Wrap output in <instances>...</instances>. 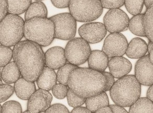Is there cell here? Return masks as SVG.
Listing matches in <instances>:
<instances>
[{"instance_id":"cell-22","label":"cell","mask_w":153,"mask_h":113,"mask_svg":"<svg viewBox=\"0 0 153 113\" xmlns=\"http://www.w3.org/2000/svg\"><path fill=\"white\" fill-rule=\"evenodd\" d=\"M48 11L44 3L37 1L30 5L25 14V20L27 21L34 17L47 18Z\"/></svg>"},{"instance_id":"cell-11","label":"cell","mask_w":153,"mask_h":113,"mask_svg":"<svg viewBox=\"0 0 153 113\" xmlns=\"http://www.w3.org/2000/svg\"><path fill=\"white\" fill-rule=\"evenodd\" d=\"M82 38L89 44H96L103 39L107 32L106 27L101 23H89L83 24L78 30Z\"/></svg>"},{"instance_id":"cell-41","label":"cell","mask_w":153,"mask_h":113,"mask_svg":"<svg viewBox=\"0 0 153 113\" xmlns=\"http://www.w3.org/2000/svg\"><path fill=\"white\" fill-rule=\"evenodd\" d=\"M94 113H113V112L110 107L108 106L100 109Z\"/></svg>"},{"instance_id":"cell-40","label":"cell","mask_w":153,"mask_h":113,"mask_svg":"<svg viewBox=\"0 0 153 113\" xmlns=\"http://www.w3.org/2000/svg\"><path fill=\"white\" fill-rule=\"evenodd\" d=\"M71 113H93L87 107L79 106L74 108Z\"/></svg>"},{"instance_id":"cell-42","label":"cell","mask_w":153,"mask_h":113,"mask_svg":"<svg viewBox=\"0 0 153 113\" xmlns=\"http://www.w3.org/2000/svg\"><path fill=\"white\" fill-rule=\"evenodd\" d=\"M147 97L153 102V84L151 85L147 90Z\"/></svg>"},{"instance_id":"cell-3","label":"cell","mask_w":153,"mask_h":113,"mask_svg":"<svg viewBox=\"0 0 153 113\" xmlns=\"http://www.w3.org/2000/svg\"><path fill=\"white\" fill-rule=\"evenodd\" d=\"M141 84L133 75H127L115 82L110 90L111 97L117 105L130 107L140 97Z\"/></svg>"},{"instance_id":"cell-32","label":"cell","mask_w":153,"mask_h":113,"mask_svg":"<svg viewBox=\"0 0 153 113\" xmlns=\"http://www.w3.org/2000/svg\"><path fill=\"white\" fill-rule=\"evenodd\" d=\"M69 88L67 86L62 84H56L52 89L53 96L59 100H62L67 97Z\"/></svg>"},{"instance_id":"cell-38","label":"cell","mask_w":153,"mask_h":113,"mask_svg":"<svg viewBox=\"0 0 153 113\" xmlns=\"http://www.w3.org/2000/svg\"><path fill=\"white\" fill-rule=\"evenodd\" d=\"M51 3L54 7L59 9L69 7L70 0H51Z\"/></svg>"},{"instance_id":"cell-43","label":"cell","mask_w":153,"mask_h":113,"mask_svg":"<svg viewBox=\"0 0 153 113\" xmlns=\"http://www.w3.org/2000/svg\"><path fill=\"white\" fill-rule=\"evenodd\" d=\"M144 4L147 9L153 5V0H144Z\"/></svg>"},{"instance_id":"cell-45","label":"cell","mask_w":153,"mask_h":113,"mask_svg":"<svg viewBox=\"0 0 153 113\" xmlns=\"http://www.w3.org/2000/svg\"><path fill=\"white\" fill-rule=\"evenodd\" d=\"M149 59L152 64H153V49L152 50L149 52Z\"/></svg>"},{"instance_id":"cell-13","label":"cell","mask_w":153,"mask_h":113,"mask_svg":"<svg viewBox=\"0 0 153 113\" xmlns=\"http://www.w3.org/2000/svg\"><path fill=\"white\" fill-rule=\"evenodd\" d=\"M135 76L142 85L151 86L153 84V64L149 55H145L136 62Z\"/></svg>"},{"instance_id":"cell-44","label":"cell","mask_w":153,"mask_h":113,"mask_svg":"<svg viewBox=\"0 0 153 113\" xmlns=\"http://www.w3.org/2000/svg\"><path fill=\"white\" fill-rule=\"evenodd\" d=\"M153 49V42L149 41V42L148 45V51L149 52L150 51Z\"/></svg>"},{"instance_id":"cell-9","label":"cell","mask_w":153,"mask_h":113,"mask_svg":"<svg viewBox=\"0 0 153 113\" xmlns=\"http://www.w3.org/2000/svg\"><path fill=\"white\" fill-rule=\"evenodd\" d=\"M129 21L128 15L119 9L109 10L103 18L106 30L111 33H119L127 30Z\"/></svg>"},{"instance_id":"cell-23","label":"cell","mask_w":153,"mask_h":113,"mask_svg":"<svg viewBox=\"0 0 153 113\" xmlns=\"http://www.w3.org/2000/svg\"><path fill=\"white\" fill-rule=\"evenodd\" d=\"M128 113H153V102L147 97H141L130 106Z\"/></svg>"},{"instance_id":"cell-21","label":"cell","mask_w":153,"mask_h":113,"mask_svg":"<svg viewBox=\"0 0 153 113\" xmlns=\"http://www.w3.org/2000/svg\"><path fill=\"white\" fill-rule=\"evenodd\" d=\"M21 73L15 62H10L3 67L1 78L7 84L14 83L21 78Z\"/></svg>"},{"instance_id":"cell-1","label":"cell","mask_w":153,"mask_h":113,"mask_svg":"<svg viewBox=\"0 0 153 113\" xmlns=\"http://www.w3.org/2000/svg\"><path fill=\"white\" fill-rule=\"evenodd\" d=\"M13 59L27 81H36L45 67V56L41 46L31 41H21L13 48Z\"/></svg>"},{"instance_id":"cell-8","label":"cell","mask_w":153,"mask_h":113,"mask_svg":"<svg viewBox=\"0 0 153 113\" xmlns=\"http://www.w3.org/2000/svg\"><path fill=\"white\" fill-rule=\"evenodd\" d=\"M55 24V38L71 40L74 38L76 30V20L70 13L58 14L49 18Z\"/></svg>"},{"instance_id":"cell-37","label":"cell","mask_w":153,"mask_h":113,"mask_svg":"<svg viewBox=\"0 0 153 113\" xmlns=\"http://www.w3.org/2000/svg\"><path fill=\"white\" fill-rule=\"evenodd\" d=\"M1 6V14H0V21H2L7 14L8 13V3L7 0H0Z\"/></svg>"},{"instance_id":"cell-28","label":"cell","mask_w":153,"mask_h":113,"mask_svg":"<svg viewBox=\"0 0 153 113\" xmlns=\"http://www.w3.org/2000/svg\"><path fill=\"white\" fill-rule=\"evenodd\" d=\"M144 0H125V5L128 12L133 15L140 14L142 11Z\"/></svg>"},{"instance_id":"cell-2","label":"cell","mask_w":153,"mask_h":113,"mask_svg":"<svg viewBox=\"0 0 153 113\" xmlns=\"http://www.w3.org/2000/svg\"><path fill=\"white\" fill-rule=\"evenodd\" d=\"M106 84L102 72L79 67L70 73L68 81V87L74 94L86 98L104 91Z\"/></svg>"},{"instance_id":"cell-14","label":"cell","mask_w":153,"mask_h":113,"mask_svg":"<svg viewBox=\"0 0 153 113\" xmlns=\"http://www.w3.org/2000/svg\"><path fill=\"white\" fill-rule=\"evenodd\" d=\"M45 65L53 70H58L66 64L67 59L65 49L61 47H52L46 53Z\"/></svg>"},{"instance_id":"cell-18","label":"cell","mask_w":153,"mask_h":113,"mask_svg":"<svg viewBox=\"0 0 153 113\" xmlns=\"http://www.w3.org/2000/svg\"><path fill=\"white\" fill-rule=\"evenodd\" d=\"M14 89L17 97L23 100H28L36 91L34 82L27 81L23 77L15 82Z\"/></svg>"},{"instance_id":"cell-46","label":"cell","mask_w":153,"mask_h":113,"mask_svg":"<svg viewBox=\"0 0 153 113\" xmlns=\"http://www.w3.org/2000/svg\"><path fill=\"white\" fill-rule=\"evenodd\" d=\"M23 113H30V112H29V111H25V112H24Z\"/></svg>"},{"instance_id":"cell-47","label":"cell","mask_w":153,"mask_h":113,"mask_svg":"<svg viewBox=\"0 0 153 113\" xmlns=\"http://www.w3.org/2000/svg\"><path fill=\"white\" fill-rule=\"evenodd\" d=\"M35 1H42V0H35Z\"/></svg>"},{"instance_id":"cell-29","label":"cell","mask_w":153,"mask_h":113,"mask_svg":"<svg viewBox=\"0 0 153 113\" xmlns=\"http://www.w3.org/2000/svg\"><path fill=\"white\" fill-rule=\"evenodd\" d=\"M13 58V51L10 47L1 45L0 47V66L4 67Z\"/></svg>"},{"instance_id":"cell-24","label":"cell","mask_w":153,"mask_h":113,"mask_svg":"<svg viewBox=\"0 0 153 113\" xmlns=\"http://www.w3.org/2000/svg\"><path fill=\"white\" fill-rule=\"evenodd\" d=\"M8 3V13L20 15L27 10L32 4V0H7Z\"/></svg>"},{"instance_id":"cell-34","label":"cell","mask_w":153,"mask_h":113,"mask_svg":"<svg viewBox=\"0 0 153 113\" xmlns=\"http://www.w3.org/2000/svg\"><path fill=\"white\" fill-rule=\"evenodd\" d=\"M103 8L117 9L125 4V0H100Z\"/></svg>"},{"instance_id":"cell-36","label":"cell","mask_w":153,"mask_h":113,"mask_svg":"<svg viewBox=\"0 0 153 113\" xmlns=\"http://www.w3.org/2000/svg\"><path fill=\"white\" fill-rule=\"evenodd\" d=\"M102 73L106 78V86L105 88L104 92H106V91H110L113 86V84H114V77L112 75L110 72L104 71L103 72H102Z\"/></svg>"},{"instance_id":"cell-20","label":"cell","mask_w":153,"mask_h":113,"mask_svg":"<svg viewBox=\"0 0 153 113\" xmlns=\"http://www.w3.org/2000/svg\"><path fill=\"white\" fill-rule=\"evenodd\" d=\"M85 103L86 107L94 113L100 109L108 106L109 100L106 93L103 91L96 96L87 98Z\"/></svg>"},{"instance_id":"cell-30","label":"cell","mask_w":153,"mask_h":113,"mask_svg":"<svg viewBox=\"0 0 153 113\" xmlns=\"http://www.w3.org/2000/svg\"><path fill=\"white\" fill-rule=\"evenodd\" d=\"M1 113H22L21 105L15 100H10L2 106Z\"/></svg>"},{"instance_id":"cell-6","label":"cell","mask_w":153,"mask_h":113,"mask_svg":"<svg viewBox=\"0 0 153 113\" xmlns=\"http://www.w3.org/2000/svg\"><path fill=\"white\" fill-rule=\"evenodd\" d=\"M69 9L74 19L80 22L94 21L103 12L100 0H70Z\"/></svg>"},{"instance_id":"cell-10","label":"cell","mask_w":153,"mask_h":113,"mask_svg":"<svg viewBox=\"0 0 153 113\" xmlns=\"http://www.w3.org/2000/svg\"><path fill=\"white\" fill-rule=\"evenodd\" d=\"M128 41L121 33H111L104 41L102 51L109 58L121 57L126 53L128 49Z\"/></svg>"},{"instance_id":"cell-25","label":"cell","mask_w":153,"mask_h":113,"mask_svg":"<svg viewBox=\"0 0 153 113\" xmlns=\"http://www.w3.org/2000/svg\"><path fill=\"white\" fill-rule=\"evenodd\" d=\"M144 17V14H140L134 15L131 19H130L128 28L133 34L138 36H146L143 24Z\"/></svg>"},{"instance_id":"cell-5","label":"cell","mask_w":153,"mask_h":113,"mask_svg":"<svg viewBox=\"0 0 153 113\" xmlns=\"http://www.w3.org/2000/svg\"><path fill=\"white\" fill-rule=\"evenodd\" d=\"M24 24L23 19L19 15L8 14L1 21V45L10 47L20 42L24 36Z\"/></svg>"},{"instance_id":"cell-17","label":"cell","mask_w":153,"mask_h":113,"mask_svg":"<svg viewBox=\"0 0 153 113\" xmlns=\"http://www.w3.org/2000/svg\"><path fill=\"white\" fill-rule=\"evenodd\" d=\"M108 58L103 51L93 50L88 60L89 67L94 70L103 72L108 66Z\"/></svg>"},{"instance_id":"cell-26","label":"cell","mask_w":153,"mask_h":113,"mask_svg":"<svg viewBox=\"0 0 153 113\" xmlns=\"http://www.w3.org/2000/svg\"><path fill=\"white\" fill-rule=\"evenodd\" d=\"M143 24L147 37L153 42V5L147 9L144 14Z\"/></svg>"},{"instance_id":"cell-31","label":"cell","mask_w":153,"mask_h":113,"mask_svg":"<svg viewBox=\"0 0 153 113\" xmlns=\"http://www.w3.org/2000/svg\"><path fill=\"white\" fill-rule=\"evenodd\" d=\"M67 98L69 105L72 107H77L81 106L83 104H85L86 101V98H84L82 97L77 95L74 94L71 90L68 91V94L67 95Z\"/></svg>"},{"instance_id":"cell-7","label":"cell","mask_w":153,"mask_h":113,"mask_svg":"<svg viewBox=\"0 0 153 113\" xmlns=\"http://www.w3.org/2000/svg\"><path fill=\"white\" fill-rule=\"evenodd\" d=\"M66 59L69 64L78 66L85 64L91 52L89 43L82 38L70 40L65 49Z\"/></svg>"},{"instance_id":"cell-33","label":"cell","mask_w":153,"mask_h":113,"mask_svg":"<svg viewBox=\"0 0 153 113\" xmlns=\"http://www.w3.org/2000/svg\"><path fill=\"white\" fill-rule=\"evenodd\" d=\"M15 92V89L9 84H1L0 86V102L6 101Z\"/></svg>"},{"instance_id":"cell-4","label":"cell","mask_w":153,"mask_h":113,"mask_svg":"<svg viewBox=\"0 0 153 113\" xmlns=\"http://www.w3.org/2000/svg\"><path fill=\"white\" fill-rule=\"evenodd\" d=\"M24 37L41 46H48L55 38V24L50 18H32L25 22Z\"/></svg>"},{"instance_id":"cell-15","label":"cell","mask_w":153,"mask_h":113,"mask_svg":"<svg viewBox=\"0 0 153 113\" xmlns=\"http://www.w3.org/2000/svg\"><path fill=\"white\" fill-rule=\"evenodd\" d=\"M110 72L117 79L125 77L132 70V65L129 60L123 57H115L108 61Z\"/></svg>"},{"instance_id":"cell-35","label":"cell","mask_w":153,"mask_h":113,"mask_svg":"<svg viewBox=\"0 0 153 113\" xmlns=\"http://www.w3.org/2000/svg\"><path fill=\"white\" fill-rule=\"evenodd\" d=\"M45 113H70L68 109L62 104L52 105L45 111Z\"/></svg>"},{"instance_id":"cell-16","label":"cell","mask_w":153,"mask_h":113,"mask_svg":"<svg viewBox=\"0 0 153 113\" xmlns=\"http://www.w3.org/2000/svg\"><path fill=\"white\" fill-rule=\"evenodd\" d=\"M57 81V74L53 69L46 66L36 80L38 88L49 91L52 90Z\"/></svg>"},{"instance_id":"cell-12","label":"cell","mask_w":153,"mask_h":113,"mask_svg":"<svg viewBox=\"0 0 153 113\" xmlns=\"http://www.w3.org/2000/svg\"><path fill=\"white\" fill-rule=\"evenodd\" d=\"M53 96L48 91L39 89L28 100V111L32 113H40L46 111L51 105Z\"/></svg>"},{"instance_id":"cell-19","label":"cell","mask_w":153,"mask_h":113,"mask_svg":"<svg viewBox=\"0 0 153 113\" xmlns=\"http://www.w3.org/2000/svg\"><path fill=\"white\" fill-rule=\"evenodd\" d=\"M148 51V45L143 39L135 38L128 45L126 55L131 59H140L146 55Z\"/></svg>"},{"instance_id":"cell-27","label":"cell","mask_w":153,"mask_h":113,"mask_svg":"<svg viewBox=\"0 0 153 113\" xmlns=\"http://www.w3.org/2000/svg\"><path fill=\"white\" fill-rule=\"evenodd\" d=\"M78 66L71 64H66L58 69L57 73V81L59 83L68 86V81L70 73Z\"/></svg>"},{"instance_id":"cell-39","label":"cell","mask_w":153,"mask_h":113,"mask_svg":"<svg viewBox=\"0 0 153 113\" xmlns=\"http://www.w3.org/2000/svg\"><path fill=\"white\" fill-rule=\"evenodd\" d=\"M109 106L110 107L113 113H128V111L124 108V107L117 104L111 105H109Z\"/></svg>"}]
</instances>
